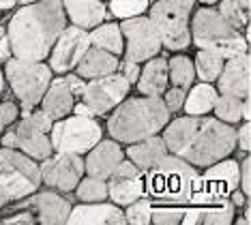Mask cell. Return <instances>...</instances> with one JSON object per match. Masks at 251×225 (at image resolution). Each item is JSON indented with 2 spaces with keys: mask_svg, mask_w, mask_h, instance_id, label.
I'll use <instances>...</instances> for the list:
<instances>
[{
  "mask_svg": "<svg viewBox=\"0 0 251 225\" xmlns=\"http://www.w3.org/2000/svg\"><path fill=\"white\" fill-rule=\"evenodd\" d=\"M22 206H26L32 212L35 221L43 225H60L67 223V217L71 212V201L62 198L58 191L48 189V191H37L30 193L28 198L22 200Z\"/></svg>",
  "mask_w": 251,
  "mask_h": 225,
  "instance_id": "cell-17",
  "label": "cell"
},
{
  "mask_svg": "<svg viewBox=\"0 0 251 225\" xmlns=\"http://www.w3.org/2000/svg\"><path fill=\"white\" fill-rule=\"evenodd\" d=\"M138 92L140 95H148V97H161L165 88L170 86V77H168V60L152 56L146 60V65L140 69L138 75Z\"/></svg>",
  "mask_w": 251,
  "mask_h": 225,
  "instance_id": "cell-22",
  "label": "cell"
},
{
  "mask_svg": "<svg viewBox=\"0 0 251 225\" xmlns=\"http://www.w3.org/2000/svg\"><path fill=\"white\" fill-rule=\"evenodd\" d=\"M182 212H185V206L152 204L151 223H157V225H176V223L182 221Z\"/></svg>",
  "mask_w": 251,
  "mask_h": 225,
  "instance_id": "cell-36",
  "label": "cell"
},
{
  "mask_svg": "<svg viewBox=\"0 0 251 225\" xmlns=\"http://www.w3.org/2000/svg\"><path fill=\"white\" fill-rule=\"evenodd\" d=\"M11 45H9V39H7V34L4 37H0V62H7L11 58Z\"/></svg>",
  "mask_w": 251,
  "mask_h": 225,
  "instance_id": "cell-47",
  "label": "cell"
},
{
  "mask_svg": "<svg viewBox=\"0 0 251 225\" xmlns=\"http://www.w3.org/2000/svg\"><path fill=\"white\" fill-rule=\"evenodd\" d=\"M20 118V107L11 101H0V133Z\"/></svg>",
  "mask_w": 251,
  "mask_h": 225,
  "instance_id": "cell-39",
  "label": "cell"
},
{
  "mask_svg": "<svg viewBox=\"0 0 251 225\" xmlns=\"http://www.w3.org/2000/svg\"><path fill=\"white\" fill-rule=\"evenodd\" d=\"M168 77L172 86L189 90V86L196 82V69H193V60L189 56L176 54L168 60Z\"/></svg>",
  "mask_w": 251,
  "mask_h": 225,
  "instance_id": "cell-28",
  "label": "cell"
},
{
  "mask_svg": "<svg viewBox=\"0 0 251 225\" xmlns=\"http://www.w3.org/2000/svg\"><path fill=\"white\" fill-rule=\"evenodd\" d=\"M30 2H39V0H18V4H30Z\"/></svg>",
  "mask_w": 251,
  "mask_h": 225,
  "instance_id": "cell-52",
  "label": "cell"
},
{
  "mask_svg": "<svg viewBox=\"0 0 251 225\" xmlns=\"http://www.w3.org/2000/svg\"><path fill=\"white\" fill-rule=\"evenodd\" d=\"M48 135L52 150H56V152H73L84 157L103 137V129L95 118L75 116L73 114V116L54 120Z\"/></svg>",
  "mask_w": 251,
  "mask_h": 225,
  "instance_id": "cell-8",
  "label": "cell"
},
{
  "mask_svg": "<svg viewBox=\"0 0 251 225\" xmlns=\"http://www.w3.org/2000/svg\"><path fill=\"white\" fill-rule=\"evenodd\" d=\"M4 79L11 86L13 95L24 105V109H32L39 105L43 92L48 90L54 73L50 65L43 60H24V58H11L4 62Z\"/></svg>",
  "mask_w": 251,
  "mask_h": 225,
  "instance_id": "cell-7",
  "label": "cell"
},
{
  "mask_svg": "<svg viewBox=\"0 0 251 225\" xmlns=\"http://www.w3.org/2000/svg\"><path fill=\"white\" fill-rule=\"evenodd\" d=\"M198 178L196 165L168 152L144 172V195L152 204L187 206L198 187Z\"/></svg>",
  "mask_w": 251,
  "mask_h": 225,
  "instance_id": "cell-4",
  "label": "cell"
},
{
  "mask_svg": "<svg viewBox=\"0 0 251 225\" xmlns=\"http://www.w3.org/2000/svg\"><path fill=\"white\" fill-rule=\"evenodd\" d=\"M215 82L219 95H232L238 97V99H247L251 88V65L247 51L224 60V69H221L219 77Z\"/></svg>",
  "mask_w": 251,
  "mask_h": 225,
  "instance_id": "cell-18",
  "label": "cell"
},
{
  "mask_svg": "<svg viewBox=\"0 0 251 225\" xmlns=\"http://www.w3.org/2000/svg\"><path fill=\"white\" fill-rule=\"evenodd\" d=\"M234 217H236V206L230 201V198L202 206V225H230L234 223Z\"/></svg>",
  "mask_w": 251,
  "mask_h": 225,
  "instance_id": "cell-31",
  "label": "cell"
},
{
  "mask_svg": "<svg viewBox=\"0 0 251 225\" xmlns=\"http://www.w3.org/2000/svg\"><path fill=\"white\" fill-rule=\"evenodd\" d=\"M65 82H67V86H69V90L73 92V97H82L84 86H86V82H84L82 75L69 71V73H67V77H65Z\"/></svg>",
  "mask_w": 251,
  "mask_h": 225,
  "instance_id": "cell-43",
  "label": "cell"
},
{
  "mask_svg": "<svg viewBox=\"0 0 251 225\" xmlns=\"http://www.w3.org/2000/svg\"><path fill=\"white\" fill-rule=\"evenodd\" d=\"M148 7H151V0H110V11L116 20L144 15Z\"/></svg>",
  "mask_w": 251,
  "mask_h": 225,
  "instance_id": "cell-35",
  "label": "cell"
},
{
  "mask_svg": "<svg viewBox=\"0 0 251 225\" xmlns=\"http://www.w3.org/2000/svg\"><path fill=\"white\" fill-rule=\"evenodd\" d=\"M123 159H125V150H123L121 144L116 140H103V137H101V140L86 152L84 172L90 176L107 180L110 174L114 172V167L121 163Z\"/></svg>",
  "mask_w": 251,
  "mask_h": 225,
  "instance_id": "cell-20",
  "label": "cell"
},
{
  "mask_svg": "<svg viewBox=\"0 0 251 225\" xmlns=\"http://www.w3.org/2000/svg\"><path fill=\"white\" fill-rule=\"evenodd\" d=\"M60 2L71 24L86 28V30L99 26L107 17L103 0H60Z\"/></svg>",
  "mask_w": 251,
  "mask_h": 225,
  "instance_id": "cell-21",
  "label": "cell"
},
{
  "mask_svg": "<svg viewBox=\"0 0 251 225\" xmlns=\"http://www.w3.org/2000/svg\"><path fill=\"white\" fill-rule=\"evenodd\" d=\"M131 84L121 71L88 79L82 92V101L93 109L95 116H105L129 95Z\"/></svg>",
  "mask_w": 251,
  "mask_h": 225,
  "instance_id": "cell-13",
  "label": "cell"
},
{
  "mask_svg": "<svg viewBox=\"0 0 251 225\" xmlns=\"http://www.w3.org/2000/svg\"><path fill=\"white\" fill-rule=\"evenodd\" d=\"M251 118V107H249V97L243 99V120H249Z\"/></svg>",
  "mask_w": 251,
  "mask_h": 225,
  "instance_id": "cell-48",
  "label": "cell"
},
{
  "mask_svg": "<svg viewBox=\"0 0 251 225\" xmlns=\"http://www.w3.org/2000/svg\"><path fill=\"white\" fill-rule=\"evenodd\" d=\"M217 97H219V92H217V88L210 82L191 84L185 95L182 109H185L187 116H204V114L213 112Z\"/></svg>",
  "mask_w": 251,
  "mask_h": 225,
  "instance_id": "cell-26",
  "label": "cell"
},
{
  "mask_svg": "<svg viewBox=\"0 0 251 225\" xmlns=\"http://www.w3.org/2000/svg\"><path fill=\"white\" fill-rule=\"evenodd\" d=\"M118 71H121L125 77H127V82L133 86L135 82H138V75H140V62L121 60V67H118Z\"/></svg>",
  "mask_w": 251,
  "mask_h": 225,
  "instance_id": "cell-41",
  "label": "cell"
},
{
  "mask_svg": "<svg viewBox=\"0 0 251 225\" xmlns=\"http://www.w3.org/2000/svg\"><path fill=\"white\" fill-rule=\"evenodd\" d=\"M118 67H121V56H114L110 51L90 45L86 54L82 56V60L77 62L75 71L84 79H93V77H101V75L118 71Z\"/></svg>",
  "mask_w": 251,
  "mask_h": 225,
  "instance_id": "cell-24",
  "label": "cell"
},
{
  "mask_svg": "<svg viewBox=\"0 0 251 225\" xmlns=\"http://www.w3.org/2000/svg\"><path fill=\"white\" fill-rule=\"evenodd\" d=\"M73 103H75V97H73V92L69 90L65 77H56V79L52 77L48 90L43 92L41 101H39V105L52 116V120H58V118L69 116L73 109Z\"/></svg>",
  "mask_w": 251,
  "mask_h": 225,
  "instance_id": "cell-23",
  "label": "cell"
},
{
  "mask_svg": "<svg viewBox=\"0 0 251 225\" xmlns=\"http://www.w3.org/2000/svg\"><path fill=\"white\" fill-rule=\"evenodd\" d=\"M213 114L221 123H227V125L241 123L243 120V99L232 97V95H219L215 101Z\"/></svg>",
  "mask_w": 251,
  "mask_h": 225,
  "instance_id": "cell-33",
  "label": "cell"
},
{
  "mask_svg": "<svg viewBox=\"0 0 251 225\" xmlns=\"http://www.w3.org/2000/svg\"><path fill=\"white\" fill-rule=\"evenodd\" d=\"M148 17L155 24L163 48L170 51H182L191 45L189 17L180 15L168 0H157L152 7H148Z\"/></svg>",
  "mask_w": 251,
  "mask_h": 225,
  "instance_id": "cell-11",
  "label": "cell"
},
{
  "mask_svg": "<svg viewBox=\"0 0 251 225\" xmlns=\"http://www.w3.org/2000/svg\"><path fill=\"white\" fill-rule=\"evenodd\" d=\"M151 210H152V201L142 195L135 201L125 206V221L131 225H148L151 223Z\"/></svg>",
  "mask_w": 251,
  "mask_h": 225,
  "instance_id": "cell-34",
  "label": "cell"
},
{
  "mask_svg": "<svg viewBox=\"0 0 251 225\" xmlns=\"http://www.w3.org/2000/svg\"><path fill=\"white\" fill-rule=\"evenodd\" d=\"M196 2H200L202 7H213V4H217L219 0H196Z\"/></svg>",
  "mask_w": 251,
  "mask_h": 225,
  "instance_id": "cell-51",
  "label": "cell"
},
{
  "mask_svg": "<svg viewBox=\"0 0 251 225\" xmlns=\"http://www.w3.org/2000/svg\"><path fill=\"white\" fill-rule=\"evenodd\" d=\"M20 116L22 118H26L28 123H30L35 129L39 131H43V133H50V129H52V125H54V120L52 116H50L45 109H24V112H20Z\"/></svg>",
  "mask_w": 251,
  "mask_h": 225,
  "instance_id": "cell-37",
  "label": "cell"
},
{
  "mask_svg": "<svg viewBox=\"0 0 251 225\" xmlns=\"http://www.w3.org/2000/svg\"><path fill=\"white\" fill-rule=\"evenodd\" d=\"M121 32L125 39V60L146 62L152 56H159V51L163 48L155 24L146 15H135L123 20Z\"/></svg>",
  "mask_w": 251,
  "mask_h": 225,
  "instance_id": "cell-10",
  "label": "cell"
},
{
  "mask_svg": "<svg viewBox=\"0 0 251 225\" xmlns=\"http://www.w3.org/2000/svg\"><path fill=\"white\" fill-rule=\"evenodd\" d=\"M238 172H241V182H238V189L247 195L249 198V191H251V159H249V154L245 152V159L243 161H238Z\"/></svg>",
  "mask_w": 251,
  "mask_h": 225,
  "instance_id": "cell-40",
  "label": "cell"
},
{
  "mask_svg": "<svg viewBox=\"0 0 251 225\" xmlns=\"http://www.w3.org/2000/svg\"><path fill=\"white\" fill-rule=\"evenodd\" d=\"M202 170L204 172L198 178V187L189 204H217L221 200H227L232 191L238 189V182H241L238 161L226 157L202 167Z\"/></svg>",
  "mask_w": 251,
  "mask_h": 225,
  "instance_id": "cell-9",
  "label": "cell"
},
{
  "mask_svg": "<svg viewBox=\"0 0 251 225\" xmlns=\"http://www.w3.org/2000/svg\"><path fill=\"white\" fill-rule=\"evenodd\" d=\"M18 0H0V9L2 11H9V9H15Z\"/></svg>",
  "mask_w": 251,
  "mask_h": 225,
  "instance_id": "cell-49",
  "label": "cell"
},
{
  "mask_svg": "<svg viewBox=\"0 0 251 225\" xmlns=\"http://www.w3.org/2000/svg\"><path fill=\"white\" fill-rule=\"evenodd\" d=\"M165 154H168V146H165L163 137H159V135H151V137H144V140H140V142H133V144H129L127 150H125V157L129 161H133L142 172L151 170V167L155 165L159 159H163Z\"/></svg>",
  "mask_w": 251,
  "mask_h": 225,
  "instance_id": "cell-25",
  "label": "cell"
},
{
  "mask_svg": "<svg viewBox=\"0 0 251 225\" xmlns=\"http://www.w3.org/2000/svg\"><path fill=\"white\" fill-rule=\"evenodd\" d=\"M172 114L161 97H125L107 118V133L118 144H133L144 137L159 135Z\"/></svg>",
  "mask_w": 251,
  "mask_h": 225,
  "instance_id": "cell-3",
  "label": "cell"
},
{
  "mask_svg": "<svg viewBox=\"0 0 251 225\" xmlns=\"http://www.w3.org/2000/svg\"><path fill=\"white\" fill-rule=\"evenodd\" d=\"M41 187L39 163L15 148H0V208L22 201Z\"/></svg>",
  "mask_w": 251,
  "mask_h": 225,
  "instance_id": "cell-6",
  "label": "cell"
},
{
  "mask_svg": "<svg viewBox=\"0 0 251 225\" xmlns=\"http://www.w3.org/2000/svg\"><path fill=\"white\" fill-rule=\"evenodd\" d=\"M185 95L187 90L185 88H178V86H172V88H165V92L161 95V99L165 103V107H168L170 114L178 112V109H182V103H185Z\"/></svg>",
  "mask_w": 251,
  "mask_h": 225,
  "instance_id": "cell-38",
  "label": "cell"
},
{
  "mask_svg": "<svg viewBox=\"0 0 251 225\" xmlns=\"http://www.w3.org/2000/svg\"><path fill=\"white\" fill-rule=\"evenodd\" d=\"M249 4L251 0H219V15L236 30L249 26Z\"/></svg>",
  "mask_w": 251,
  "mask_h": 225,
  "instance_id": "cell-29",
  "label": "cell"
},
{
  "mask_svg": "<svg viewBox=\"0 0 251 225\" xmlns=\"http://www.w3.org/2000/svg\"><path fill=\"white\" fill-rule=\"evenodd\" d=\"M41 184L54 189L58 193H71L84 176V159L82 154L73 152H56L52 150L50 157H45L39 165Z\"/></svg>",
  "mask_w": 251,
  "mask_h": 225,
  "instance_id": "cell-12",
  "label": "cell"
},
{
  "mask_svg": "<svg viewBox=\"0 0 251 225\" xmlns=\"http://www.w3.org/2000/svg\"><path fill=\"white\" fill-rule=\"evenodd\" d=\"M193 69H196V77L213 84L224 69V58L208 50H198L196 58H193Z\"/></svg>",
  "mask_w": 251,
  "mask_h": 225,
  "instance_id": "cell-30",
  "label": "cell"
},
{
  "mask_svg": "<svg viewBox=\"0 0 251 225\" xmlns=\"http://www.w3.org/2000/svg\"><path fill=\"white\" fill-rule=\"evenodd\" d=\"M65 26L67 15L60 0L20 4L7 24L11 54L24 60H45Z\"/></svg>",
  "mask_w": 251,
  "mask_h": 225,
  "instance_id": "cell-2",
  "label": "cell"
},
{
  "mask_svg": "<svg viewBox=\"0 0 251 225\" xmlns=\"http://www.w3.org/2000/svg\"><path fill=\"white\" fill-rule=\"evenodd\" d=\"M189 30L191 43L198 50H208L224 60L247 51V37H243L241 30L232 28L213 7L198 9L189 22Z\"/></svg>",
  "mask_w": 251,
  "mask_h": 225,
  "instance_id": "cell-5",
  "label": "cell"
},
{
  "mask_svg": "<svg viewBox=\"0 0 251 225\" xmlns=\"http://www.w3.org/2000/svg\"><path fill=\"white\" fill-rule=\"evenodd\" d=\"M161 133L168 152L196 167H206L236 150V129L208 114L168 120Z\"/></svg>",
  "mask_w": 251,
  "mask_h": 225,
  "instance_id": "cell-1",
  "label": "cell"
},
{
  "mask_svg": "<svg viewBox=\"0 0 251 225\" xmlns=\"http://www.w3.org/2000/svg\"><path fill=\"white\" fill-rule=\"evenodd\" d=\"M168 2L185 17H191L193 9H196V0H168Z\"/></svg>",
  "mask_w": 251,
  "mask_h": 225,
  "instance_id": "cell-44",
  "label": "cell"
},
{
  "mask_svg": "<svg viewBox=\"0 0 251 225\" xmlns=\"http://www.w3.org/2000/svg\"><path fill=\"white\" fill-rule=\"evenodd\" d=\"M0 20H2V9H0Z\"/></svg>",
  "mask_w": 251,
  "mask_h": 225,
  "instance_id": "cell-54",
  "label": "cell"
},
{
  "mask_svg": "<svg viewBox=\"0 0 251 225\" xmlns=\"http://www.w3.org/2000/svg\"><path fill=\"white\" fill-rule=\"evenodd\" d=\"M90 48V37L86 28L79 26H65L62 32L58 34L56 43L52 45L50 51V69L52 73H69L75 71L77 62L82 60V56L86 54Z\"/></svg>",
  "mask_w": 251,
  "mask_h": 225,
  "instance_id": "cell-14",
  "label": "cell"
},
{
  "mask_svg": "<svg viewBox=\"0 0 251 225\" xmlns=\"http://www.w3.org/2000/svg\"><path fill=\"white\" fill-rule=\"evenodd\" d=\"M249 144H251V126H249V120H243V126L236 129V146L243 152H249Z\"/></svg>",
  "mask_w": 251,
  "mask_h": 225,
  "instance_id": "cell-42",
  "label": "cell"
},
{
  "mask_svg": "<svg viewBox=\"0 0 251 225\" xmlns=\"http://www.w3.org/2000/svg\"><path fill=\"white\" fill-rule=\"evenodd\" d=\"M144 195V172L125 157L107 178V200L125 208Z\"/></svg>",
  "mask_w": 251,
  "mask_h": 225,
  "instance_id": "cell-16",
  "label": "cell"
},
{
  "mask_svg": "<svg viewBox=\"0 0 251 225\" xmlns=\"http://www.w3.org/2000/svg\"><path fill=\"white\" fill-rule=\"evenodd\" d=\"M88 37H90V45L110 51L114 56H123L125 39L121 32V24H114V22H107L105 24V22H101L99 26L90 28Z\"/></svg>",
  "mask_w": 251,
  "mask_h": 225,
  "instance_id": "cell-27",
  "label": "cell"
},
{
  "mask_svg": "<svg viewBox=\"0 0 251 225\" xmlns=\"http://www.w3.org/2000/svg\"><path fill=\"white\" fill-rule=\"evenodd\" d=\"M4 34H7V28H4V26H0V37H4Z\"/></svg>",
  "mask_w": 251,
  "mask_h": 225,
  "instance_id": "cell-53",
  "label": "cell"
},
{
  "mask_svg": "<svg viewBox=\"0 0 251 225\" xmlns=\"http://www.w3.org/2000/svg\"><path fill=\"white\" fill-rule=\"evenodd\" d=\"M69 225H123L125 212L121 206L112 204V201H82L79 206L73 208L67 217Z\"/></svg>",
  "mask_w": 251,
  "mask_h": 225,
  "instance_id": "cell-19",
  "label": "cell"
},
{
  "mask_svg": "<svg viewBox=\"0 0 251 225\" xmlns=\"http://www.w3.org/2000/svg\"><path fill=\"white\" fill-rule=\"evenodd\" d=\"M2 223H7V225H15V223L32 225V223H35V217H32V212H18V215L4 217V219H2Z\"/></svg>",
  "mask_w": 251,
  "mask_h": 225,
  "instance_id": "cell-45",
  "label": "cell"
},
{
  "mask_svg": "<svg viewBox=\"0 0 251 225\" xmlns=\"http://www.w3.org/2000/svg\"><path fill=\"white\" fill-rule=\"evenodd\" d=\"M71 114H75V116H86V118H95V114H93V109H90L84 101H79V103H73V109H71Z\"/></svg>",
  "mask_w": 251,
  "mask_h": 225,
  "instance_id": "cell-46",
  "label": "cell"
},
{
  "mask_svg": "<svg viewBox=\"0 0 251 225\" xmlns=\"http://www.w3.org/2000/svg\"><path fill=\"white\" fill-rule=\"evenodd\" d=\"M73 193L79 201H103L107 200V180L86 174L79 178Z\"/></svg>",
  "mask_w": 251,
  "mask_h": 225,
  "instance_id": "cell-32",
  "label": "cell"
},
{
  "mask_svg": "<svg viewBox=\"0 0 251 225\" xmlns=\"http://www.w3.org/2000/svg\"><path fill=\"white\" fill-rule=\"evenodd\" d=\"M0 144L7 148L20 150V152H24L26 157H30L35 161H43L45 157L52 154L50 135L35 129V126L22 116L0 133Z\"/></svg>",
  "mask_w": 251,
  "mask_h": 225,
  "instance_id": "cell-15",
  "label": "cell"
},
{
  "mask_svg": "<svg viewBox=\"0 0 251 225\" xmlns=\"http://www.w3.org/2000/svg\"><path fill=\"white\" fill-rule=\"evenodd\" d=\"M4 86H7V79H4V71H2V67H0V95L4 92Z\"/></svg>",
  "mask_w": 251,
  "mask_h": 225,
  "instance_id": "cell-50",
  "label": "cell"
}]
</instances>
